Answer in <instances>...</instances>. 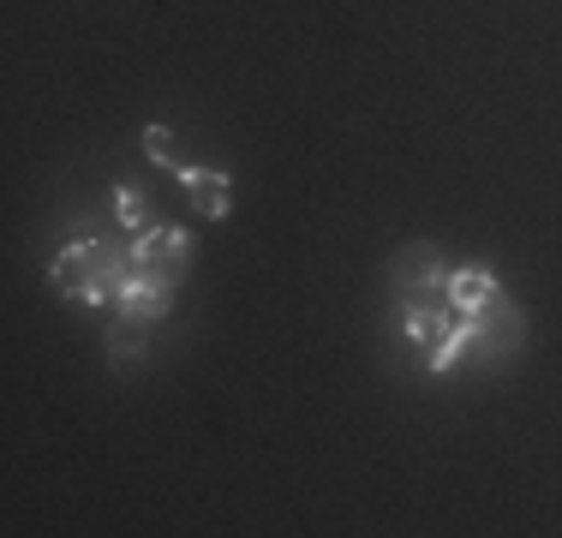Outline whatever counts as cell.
<instances>
[{
  "instance_id": "cell-1",
  "label": "cell",
  "mask_w": 562,
  "mask_h": 538,
  "mask_svg": "<svg viewBox=\"0 0 562 538\" xmlns=\"http://www.w3.org/2000/svg\"><path fill=\"white\" fill-rule=\"evenodd\" d=\"M48 276H55V288L66 293V300L114 305L120 288L132 281V246H120V239H72Z\"/></svg>"
},
{
  "instance_id": "cell-2",
  "label": "cell",
  "mask_w": 562,
  "mask_h": 538,
  "mask_svg": "<svg viewBox=\"0 0 562 538\" xmlns=\"http://www.w3.org/2000/svg\"><path fill=\"white\" fill-rule=\"evenodd\" d=\"M186 264H192V234L186 227H144L132 234V269L138 276H156V281H180Z\"/></svg>"
},
{
  "instance_id": "cell-3",
  "label": "cell",
  "mask_w": 562,
  "mask_h": 538,
  "mask_svg": "<svg viewBox=\"0 0 562 538\" xmlns=\"http://www.w3.org/2000/svg\"><path fill=\"white\" fill-rule=\"evenodd\" d=\"M173 180L186 186V198H192V210L204 215V222H222V215L234 210V180H227V173H210V168H192V161H186Z\"/></svg>"
},
{
  "instance_id": "cell-4",
  "label": "cell",
  "mask_w": 562,
  "mask_h": 538,
  "mask_svg": "<svg viewBox=\"0 0 562 538\" xmlns=\"http://www.w3.org/2000/svg\"><path fill=\"white\" fill-rule=\"evenodd\" d=\"M114 312L126 317V323H144V329H150V323H162V317H168V281L138 276V269H132V281L120 288Z\"/></svg>"
},
{
  "instance_id": "cell-5",
  "label": "cell",
  "mask_w": 562,
  "mask_h": 538,
  "mask_svg": "<svg viewBox=\"0 0 562 538\" xmlns=\"http://www.w3.org/2000/svg\"><path fill=\"white\" fill-rule=\"evenodd\" d=\"M454 305H401V329H407V341L419 347L425 359L437 354V347H443V335L454 329Z\"/></svg>"
},
{
  "instance_id": "cell-6",
  "label": "cell",
  "mask_w": 562,
  "mask_h": 538,
  "mask_svg": "<svg viewBox=\"0 0 562 538\" xmlns=\"http://www.w3.org/2000/svg\"><path fill=\"white\" fill-rule=\"evenodd\" d=\"M497 276H491V269H449V305L454 312H485L491 300H497Z\"/></svg>"
},
{
  "instance_id": "cell-7",
  "label": "cell",
  "mask_w": 562,
  "mask_h": 538,
  "mask_svg": "<svg viewBox=\"0 0 562 538\" xmlns=\"http://www.w3.org/2000/svg\"><path fill=\"white\" fill-rule=\"evenodd\" d=\"M114 215H120V227H132V234L150 227V204H144L138 186H114Z\"/></svg>"
},
{
  "instance_id": "cell-8",
  "label": "cell",
  "mask_w": 562,
  "mask_h": 538,
  "mask_svg": "<svg viewBox=\"0 0 562 538\" xmlns=\"http://www.w3.org/2000/svg\"><path fill=\"white\" fill-rule=\"evenodd\" d=\"M109 359H114V366L144 359V323H126V317L114 323V329H109Z\"/></svg>"
},
{
  "instance_id": "cell-9",
  "label": "cell",
  "mask_w": 562,
  "mask_h": 538,
  "mask_svg": "<svg viewBox=\"0 0 562 538\" xmlns=\"http://www.w3.org/2000/svg\"><path fill=\"white\" fill-rule=\"evenodd\" d=\"M144 150H150V161H156V168H168V173L186 168L180 150H173V132L168 126H144Z\"/></svg>"
}]
</instances>
